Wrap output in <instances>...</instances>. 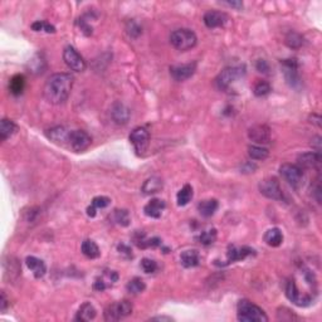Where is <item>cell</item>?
Returning <instances> with one entry per match:
<instances>
[{
    "instance_id": "cell-1",
    "label": "cell",
    "mask_w": 322,
    "mask_h": 322,
    "mask_svg": "<svg viewBox=\"0 0 322 322\" xmlns=\"http://www.w3.org/2000/svg\"><path fill=\"white\" fill-rule=\"evenodd\" d=\"M73 87V77L69 73H54L44 85L43 95L52 104H61L71 95Z\"/></svg>"
},
{
    "instance_id": "cell-2",
    "label": "cell",
    "mask_w": 322,
    "mask_h": 322,
    "mask_svg": "<svg viewBox=\"0 0 322 322\" xmlns=\"http://www.w3.org/2000/svg\"><path fill=\"white\" fill-rule=\"evenodd\" d=\"M237 317L242 322H267L268 317L257 305L252 304L251 301L242 300L237 306Z\"/></svg>"
},
{
    "instance_id": "cell-3",
    "label": "cell",
    "mask_w": 322,
    "mask_h": 322,
    "mask_svg": "<svg viewBox=\"0 0 322 322\" xmlns=\"http://www.w3.org/2000/svg\"><path fill=\"white\" fill-rule=\"evenodd\" d=\"M198 38L197 34L194 33L190 29L186 28H181V29H176L170 34V43L172 44L174 48L178 51L185 52L197 46Z\"/></svg>"
},
{
    "instance_id": "cell-4",
    "label": "cell",
    "mask_w": 322,
    "mask_h": 322,
    "mask_svg": "<svg viewBox=\"0 0 322 322\" xmlns=\"http://www.w3.org/2000/svg\"><path fill=\"white\" fill-rule=\"evenodd\" d=\"M246 73V67L244 66H236V67H228L219 73V76L217 77V87L221 91L224 89H228L230 87V85L233 82H236L238 78L244 76Z\"/></svg>"
},
{
    "instance_id": "cell-5",
    "label": "cell",
    "mask_w": 322,
    "mask_h": 322,
    "mask_svg": "<svg viewBox=\"0 0 322 322\" xmlns=\"http://www.w3.org/2000/svg\"><path fill=\"white\" fill-rule=\"evenodd\" d=\"M132 313V304L127 300L120 301L106 308L104 311V320L106 321H119L121 319H125Z\"/></svg>"
},
{
    "instance_id": "cell-6",
    "label": "cell",
    "mask_w": 322,
    "mask_h": 322,
    "mask_svg": "<svg viewBox=\"0 0 322 322\" xmlns=\"http://www.w3.org/2000/svg\"><path fill=\"white\" fill-rule=\"evenodd\" d=\"M279 172L292 187L298 189L304 183V171L301 168L293 164H283L279 168Z\"/></svg>"
},
{
    "instance_id": "cell-7",
    "label": "cell",
    "mask_w": 322,
    "mask_h": 322,
    "mask_svg": "<svg viewBox=\"0 0 322 322\" xmlns=\"http://www.w3.org/2000/svg\"><path fill=\"white\" fill-rule=\"evenodd\" d=\"M92 144V138L91 136L87 134L86 131L83 130H73V131H69V135H68V145L69 148L72 149L76 153H81V151H85L91 146Z\"/></svg>"
},
{
    "instance_id": "cell-8",
    "label": "cell",
    "mask_w": 322,
    "mask_h": 322,
    "mask_svg": "<svg viewBox=\"0 0 322 322\" xmlns=\"http://www.w3.org/2000/svg\"><path fill=\"white\" fill-rule=\"evenodd\" d=\"M286 296L291 302L300 307H306L308 305L312 304L313 298L307 293H301L298 289L297 285H296L295 279H289L286 286Z\"/></svg>"
},
{
    "instance_id": "cell-9",
    "label": "cell",
    "mask_w": 322,
    "mask_h": 322,
    "mask_svg": "<svg viewBox=\"0 0 322 322\" xmlns=\"http://www.w3.org/2000/svg\"><path fill=\"white\" fill-rule=\"evenodd\" d=\"M63 61L67 65V67L73 72H83L86 69V61L71 46L66 47L63 51Z\"/></svg>"
},
{
    "instance_id": "cell-10",
    "label": "cell",
    "mask_w": 322,
    "mask_h": 322,
    "mask_svg": "<svg viewBox=\"0 0 322 322\" xmlns=\"http://www.w3.org/2000/svg\"><path fill=\"white\" fill-rule=\"evenodd\" d=\"M259 191L262 195H264L268 199L273 200H282L283 199V191L281 189V185L274 178H267L262 180L258 185Z\"/></svg>"
},
{
    "instance_id": "cell-11",
    "label": "cell",
    "mask_w": 322,
    "mask_h": 322,
    "mask_svg": "<svg viewBox=\"0 0 322 322\" xmlns=\"http://www.w3.org/2000/svg\"><path fill=\"white\" fill-rule=\"evenodd\" d=\"M130 142L132 144L134 149L137 153H142L146 151L150 142V134L145 127H136L134 131L130 134Z\"/></svg>"
},
{
    "instance_id": "cell-12",
    "label": "cell",
    "mask_w": 322,
    "mask_h": 322,
    "mask_svg": "<svg viewBox=\"0 0 322 322\" xmlns=\"http://www.w3.org/2000/svg\"><path fill=\"white\" fill-rule=\"evenodd\" d=\"M282 71L285 78L289 86L297 88L301 85V78L298 74V63L296 59H285L282 61Z\"/></svg>"
},
{
    "instance_id": "cell-13",
    "label": "cell",
    "mask_w": 322,
    "mask_h": 322,
    "mask_svg": "<svg viewBox=\"0 0 322 322\" xmlns=\"http://www.w3.org/2000/svg\"><path fill=\"white\" fill-rule=\"evenodd\" d=\"M197 71V63H186V65H179V66H172L170 68V74L175 81L178 82H183V81L189 80L194 73Z\"/></svg>"
},
{
    "instance_id": "cell-14",
    "label": "cell",
    "mask_w": 322,
    "mask_h": 322,
    "mask_svg": "<svg viewBox=\"0 0 322 322\" xmlns=\"http://www.w3.org/2000/svg\"><path fill=\"white\" fill-rule=\"evenodd\" d=\"M248 136L257 145H266L271 141V129L266 125H255L251 127Z\"/></svg>"
},
{
    "instance_id": "cell-15",
    "label": "cell",
    "mask_w": 322,
    "mask_h": 322,
    "mask_svg": "<svg viewBox=\"0 0 322 322\" xmlns=\"http://www.w3.org/2000/svg\"><path fill=\"white\" fill-rule=\"evenodd\" d=\"M130 116H131V111L122 102H115L111 106V117L117 125H126L129 122Z\"/></svg>"
},
{
    "instance_id": "cell-16",
    "label": "cell",
    "mask_w": 322,
    "mask_h": 322,
    "mask_svg": "<svg viewBox=\"0 0 322 322\" xmlns=\"http://www.w3.org/2000/svg\"><path fill=\"white\" fill-rule=\"evenodd\" d=\"M252 254H254V249L251 248V247L230 246L227 252V261H225V263L224 264H229V263H234V262L243 261V259H246L247 257H249V255Z\"/></svg>"
},
{
    "instance_id": "cell-17",
    "label": "cell",
    "mask_w": 322,
    "mask_h": 322,
    "mask_svg": "<svg viewBox=\"0 0 322 322\" xmlns=\"http://www.w3.org/2000/svg\"><path fill=\"white\" fill-rule=\"evenodd\" d=\"M298 168L301 169H316L321 164V155L320 153H305L300 155L297 159Z\"/></svg>"
},
{
    "instance_id": "cell-18",
    "label": "cell",
    "mask_w": 322,
    "mask_h": 322,
    "mask_svg": "<svg viewBox=\"0 0 322 322\" xmlns=\"http://www.w3.org/2000/svg\"><path fill=\"white\" fill-rule=\"evenodd\" d=\"M228 19L229 18H228L225 13L212 10V12L205 13V16H204V23H205V25L208 28L214 29V28L224 27V25L227 24Z\"/></svg>"
},
{
    "instance_id": "cell-19",
    "label": "cell",
    "mask_w": 322,
    "mask_h": 322,
    "mask_svg": "<svg viewBox=\"0 0 322 322\" xmlns=\"http://www.w3.org/2000/svg\"><path fill=\"white\" fill-rule=\"evenodd\" d=\"M166 204L164 200L161 199H151L150 202L145 205L144 208V213L146 215H148L149 218H153V219H157L161 217V214H163L164 209H165Z\"/></svg>"
},
{
    "instance_id": "cell-20",
    "label": "cell",
    "mask_w": 322,
    "mask_h": 322,
    "mask_svg": "<svg viewBox=\"0 0 322 322\" xmlns=\"http://www.w3.org/2000/svg\"><path fill=\"white\" fill-rule=\"evenodd\" d=\"M25 263H27V267L33 272L34 277L35 278H42V277L46 274L47 272V266L42 259L39 258L31 255V257H27L25 259Z\"/></svg>"
},
{
    "instance_id": "cell-21",
    "label": "cell",
    "mask_w": 322,
    "mask_h": 322,
    "mask_svg": "<svg viewBox=\"0 0 322 322\" xmlns=\"http://www.w3.org/2000/svg\"><path fill=\"white\" fill-rule=\"evenodd\" d=\"M180 262L183 264V267L185 268H194L199 266L200 263V255L198 251L195 249H189L181 253L180 255Z\"/></svg>"
},
{
    "instance_id": "cell-22",
    "label": "cell",
    "mask_w": 322,
    "mask_h": 322,
    "mask_svg": "<svg viewBox=\"0 0 322 322\" xmlns=\"http://www.w3.org/2000/svg\"><path fill=\"white\" fill-rule=\"evenodd\" d=\"M219 204L217 199H206L203 200L198 204V212L200 213V215H203L204 218H210L215 214L217 209H218Z\"/></svg>"
},
{
    "instance_id": "cell-23",
    "label": "cell",
    "mask_w": 322,
    "mask_h": 322,
    "mask_svg": "<svg viewBox=\"0 0 322 322\" xmlns=\"http://www.w3.org/2000/svg\"><path fill=\"white\" fill-rule=\"evenodd\" d=\"M68 135H69V131L65 129V127H61V126H57V127H53V129L48 130L47 131V137L52 140L55 144H68Z\"/></svg>"
},
{
    "instance_id": "cell-24",
    "label": "cell",
    "mask_w": 322,
    "mask_h": 322,
    "mask_svg": "<svg viewBox=\"0 0 322 322\" xmlns=\"http://www.w3.org/2000/svg\"><path fill=\"white\" fill-rule=\"evenodd\" d=\"M264 242L270 247H279L283 243V234L278 228H271L264 234Z\"/></svg>"
},
{
    "instance_id": "cell-25",
    "label": "cell",
    "mask_w": 322,
    "mask_h": 322,
    "mask_svg": "<svg viewBox=\"0 0 322 322\" xmlns=\"http://www.w3.org/2000/svg\"><path fill=\"white\" fill-rule=\"evenodd\" d=\"M95 317H96V308L92 306V305L89 304V302H85V304L80 307V310H78V312H77L76 315V320L81 322L91 321V320H93Z\"/></svg>"
},
{
    "instance_id": "cell-26",
    "label": "cell",
    "mask_w": 322,
    "mask_h": 322,
    "mask_svg": "<svg viewBox=\"0 0 322 322\" xmlns=\"http://www.w3.org/2000/svg\"><path fill=\"white\" fill-rule=\"evenodd\" d=\"M163 189V180L157 176H153V178L148 179L142 185V193L145 195H151V194L159 193Z\"/></svg>"
},
{
    "instance_id": "cell-27",
    "label": "cell",
    "mask_w": 322,
    "mask_h": 322,
    "mask_svg": "<svg viewBox=\"0 0 322 322\" xmlns=\"http://www.w3.org/2000/svg\"><path fill=\"white\" fill-rule=\"evenodd\" d=\"M25 88V77L23 74H16L9 81V91L12 95L20 96Z\"/></svg>"
},
{
    "instance_id": "cell-28",
    "label": "cell",
    "mask_w": 322,
    "mask_h": 322,
    "mask_svg": "<svg viewBox=\"0 0 322 322\" xmlns=\"http://www.w3.org/2000/svg\"><path fill=\"white\" fill-rule=\"evenodd\" d=\"M81 251H82L83 254L86 255L87 258H89V259H96V258H99L100 254H101V251H100L99 246L91 239H86L82 243Z\"/></svg>"
},
{
    "instance_id": "cell-29",
    "label": "cell",
    "mask_w": 322,
    "mask_h": 322,
    "mask_svg": "<svg viewBox=\"0 0 322 322\" xmlns=\"http://www.w3.org/2000/svg\"><path fill=\"white\" fill-rule=\"evenodd\" d=\"M47 67L46 59L42 54H35L33 58L29 61L28 63V68H29V71L34 74H42L44 72Z\"/></svg>"
},
{
    "instance_id": "cell-30",
    "label": "cell",
    "mask_w": 322,
    "mask_h": 322,
    "mask_svg": "<svg viewBox=\"0 0 322 322\" xmlns=\"http://www.w3.org/2000/svg\"><path fill=\"white\" fill-rule=\"evenodd\" d=\"M16 131L17 125L12 120H8V119L1 120V122H0V138H1V141H5L6 138L14 135Z\"/></svg>"
},
{
    "instance_id": "cell-31",
    "label": "cell",
    "mask_w": 322,
    "mask_h": 322,
    "mask_svg": "<svg viewBox=\"0 0 322 322\" xmlns=\"http://www.w3.org/2000/svg\"><path fill=\"white\" fill-rule=\"evenodd\" d=\"M193 199V187L189 184L184 185L179 190L178 195H176V202H178L179 206H185L187 205L190 200Z\"/></svg>"
},
{
    "instance_id": "cell-32",
    "label": "cell",
    "mask_w": 322,
    "mask_h": 322,
    "mask_svg": "<svg viewBox=\"0 0 322 322\" xmlns=\"http://www.w3.org/2000/svg\"><path fill=\"white\" fill-rule=\"evenodd\" d=\"M248 153L253 160L263 161V160H266L268 157L270 151L266 148H263V146H261V145H252V146L248 148Z\"/></svg>"
},
{
    "instance_id": "cell-33",
    "label": "cell",
    "mask_w": 322,
    "mask_h": 322,
    "mask_svg": "<svg viewBox=\"0 0 322 322\" xmlns=\"http://www.w3.org/2000/svg\"><path fill=\"white\" fill-rule=\"evenodd\" d=\"M112 220L121 227H127L131 221V218H130L129 212L126 209H116L112 213Z\"/></svg>"
},
{
    "instance_id": "cell-34",
    "label": "cell",
    "mask_w": 322,
    "mask_h": 322,
    "mask_svg": "<svg viewBox=\"0 0 322 322\" xmlns=\"http://www.w3.org/2000/svg\"><path fill=\"white\" fill-rule=\"evenodd\" d=\"M217 236H218L217 229H215V228H210V229H206L204 230V232H202V233L199 234V237H198V240L202 243L203 246H212L213 243L217 240Z\"/></svg>"
},
{
    "instance_id": "cell-35",
    "label": "cell",
    "mask_w": 322,
    "mask_h": 322,
    "mask_svg": "<svg viewBox=\"0 0 322 322\" xmlns=\"http://www.w3.org/2000/svg\"><path fill=\"white\" fill-rule=\"evenodd\" d=\"M126 288H127V291H129L130 293H132V295H138V293H141V292L145 291L146 285H145V282L141 278L135 277V278L130 279L127 286H126Z\"/></svg>"
},
{
    "instance_id": "cell-36",
    "label": "cell",
    "mask_w": 322,
    "mask_h": 322,
    "mask_svg": "<svg viewBox=\"0 0 322 322\" xmlns=\"http://www.w3.org/2000/svg\"><path fill=\"white\" fill-rule=\"evenodd\" d=\"M286 44L292 50H297L304 44V37L301 34L296 33V32H289L286 37Z\"/></svg>"
},
{
    "instance_id": "cell-37",
    "label": "cell",
    "mask_w": 322,
    "mask_h": 322,
    "mask_svg": "<svg viewBox=\"0 0 322 322\" xmlns=\"http://www.w3.org/2000/svg\"><path fill=\"white\" fill-rule=\"evenodd\" d=\"M271 91H272V87H271L270 83L266 82V81H258L254 85V87H253V93H254L257 97L267 96Z\"/></svg>"
},
{
    "instance_id": "cell-38",
    "label": "cell",
    "mask_w": 322,
    "mask_h": 322,
    "mask_svg": "<svg viewBox=\"0 0 322 322\" xmlns=\"http://www.w3.org/2000/svg\"><path fill=\"white\" fill-rule=\"evenodd\" d=\"M31 27L34 32L44 31V32H47V33H55V28L53 27V25H51L50 23L44 22V20H38V22H34Z\"/></svg>"
},
{
    "instance_id": "cell-39",
    "label": "cell",
    "mask_w": 322,
    "mask_h": 322,
    "mask_svg": "<svg viewBox=\"0 0 322 322\" xmlns=\"http://www.w3.org/2000/svg\"><path fill=\"white\" fill-rule=\"evenodd\" d=\"M141 268L145 273H155L157 271V263L153 259H150V258H144L141 261Z\"/></svg>"
},
{
    "instance_id": "cell-40",
    "label": "cell",
    "mask_w": 322,
    "mask_h": 322,
    "mask_svg": "<svg viewBox=\"0 0 322 322\" xmlns=\"http://www.w3.org/2000/svg\"><path fill=\"white\" fill-rule=\"evenodd\" d=\"M111 203V199L107 197H96L93 198L92 200V204L91 205L95 206L96 209H103L106 208V206L110 205Z\"/></svg>"
},
{
    "instance_id": "cell-41",
    "label": "cell",
    "mask_w": 322,
    "mask_h": 322,
    "mask_svg": "<svg viewBox=\"0 0 322 322\" xmlns=\"http://www.w3.org/2000/svg\"><path fill=\"white\" fill-rule=\"evenodd\" d=\"M117 251H119V253H120V254H122L123 257H126V258H129V259H130V258L134 257L131 248H130L127 244H123V243L119 244V246H117Z\"/></svg>"
},
{
    "instance_id": "cell-42",
    "label": "cell",
    "mask_w": 322,
    "mask_h": 322,
    "mask_svg": "<svg viewBox=\"0 0 322 322\" xmlns=\"http://www.w3.org/2000/svg\"><path fill=\"white\" fill-rule=\"evenodd\" d=\"M127 32L131 37H138L140 34L142 33L141 28L138 27L135 22H130L129 23V28H127Z\"/></svg>"
},
{
    "instance_id": "cell-43",
    "label": "cell",
    "mask_w": 322,
    "mask_h": 322,
    "mask_svg": "<svg viewBox=\"0 0 322 322\" xmlns=\"http://www.w3.org/2000/svg\"><path fill=\"white\" fill-rule=\"evenodd\" d=\"M107 287H108L107 282H104V279L101 278V277L96 279L95 283H93V288H95L96 291H99V292L104 291V289L107 288Z\"/></svg>"
},
{
    "instance_id": "cell-44",
    "label": "cell",
    "mask_w": 322,
    "mask_h": 322,
    "mask_svg": "<svg viewBox=\"0 0 322 322\" xmlns=\"http://www.w3.org/2000/svg\"><path fill=\"white\" fill-rule=\"evenodd\" d=\"M257 69L259 72H263V73H267L268 69H270V67H268L267 62L263 61V59H259V61L257 62Z\"/></svg>"
},
{
    "instance_id": "cell-45",
    "label": "cell",
    "mask_w": 322,
    "mask_h": 322,
    "mask_svg": "<svg viewBox=\"0 0 322 322\" xmlns=\"http://www.w3.org/2000/svg\"><path fill=\"white\" fill-rule=\"evenodd\" d=\"M8 306H9V304H8V298H6L5 293L1 292V300H0V310H1V312H5Z\"/></svg>"
},
{
    "instance_id": "cell-46",
    "label": "cell",
    "mask_w": 322,
    "mask_h": 322,
    "mask_svg": "<svg viewBox=\"0 0 322 322\" xmlns=\"http://www.w3.org/2000/svg\"><path fill=\"white\" fill-rule=\"evenodd\" d=\"M224 4L228 6H232V8H236V9H240V8H243L242 1H228V3Z\"/></svg>"
},
{
    "instance_id": "cell-47",
    "label": "cell",
    "mask_w": 322,
    "mask_h": 322,
    "mask_svg": "<svg viewBox=\"0 0 322 322\" xmlns=\"http://www.w3.org/2000/svg\"><path fill=\"white\" fill-rule=\"evenodd\" d=\"M96 214H97V209H96L93 205H89L88 208H87V215L91 217V218H93V217H96Z\"/></svg>"
},
{
    "instance_id": "cell-48",
    "label": "cell",
    "mask_w": 322,
    "mask_h": 322,
    "mask_svg": "<svg viewBox=\"0 0 322 322\" xmlns=\"http://www.w3.org/2000/svg\"><path fill=\"white\" fill-rule=\"evenodd\" d=\"M153 321H172L171 317H165V316H161V317H153V319H151Z\"/></svg>"
}]
</instances>
